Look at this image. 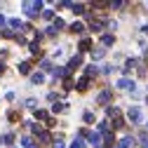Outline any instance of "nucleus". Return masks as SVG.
<instances>
[{
	"label": "nucleus",
	"mask_w": 148,
	"mask_h": 148,
	"mask_svg": "<svg viewBox=\"0 0 148 148\" xmlns=\"http://www.w3.org/2000/svg\"><path fill=\"white\" fill-rule=\"evenodd\" d=\"M40 10H42V3H24V12L28 16H35Z\"/></svg>",
	"instance_id": "1"
},
{
	"label": "nucleus",
	"mask_w": 148,
	"mask_h": 148,
	"mask_svg": "<svg viewBox=\"0 0 148 148\" xmlns=\"http://www.w3.org/2000/svg\"><path fill=\"white\" fill-rule=\"evenodd\" d=\"M127 115H129V120H132V122H139V120H141V110L134 106V108H129V113H127Z\"/></svg>",
	"instance_id": "2"
},
{
	"label": "nucleus",
	"mask_w": 148,
	"mask_h": 148,
	"mask_svg": "<svg viewBox=\"0 0 148 148\" xmlns=\"http://www.w3.org/2000/svg\"><path fill=\"white\" fill-rule=\"evenodd\" d=\"M118 87H120V89H132V87H134V82L129 80V78H120V82H118Z\"/></svg>",
	"instance_id": "3"
},
{
	"label": "nucleus",
	"mask_w": 148,
	"mask_h": 148,
	"mask_svg": "<svg viewBox=\"0 0 148 148\" xmlns=\"http://www.w3.org/2000/svg\"><path fill=\"white\" fill-rule=\"evenodd\" d=\"M132 146H134V139H132V136H125V139L118 143V148H132Z\"/></svg>",
	"instance_id": "4"
},
{
	"label": "nucleus",
	"mask_w": 148,
	"mask_h": 148,
	"mask_svg": "<svg viewBox=\"0 0 148 148\" xmlns=\"http://www.w3.org/2000/svg\"><path fill=\"white\" fill-rule=\"evenodd\" d=\"M99 141H101V136H99V134H89V143H94V146L99 148V146H101Z\"/></svg>",
	"instance_id": "5"
},
{
	"label": "nucleus",
	"mask_w": 148,
	"mask_h": 148,
	"mask_svg": "<svg viewBox=\"0 0 148 148\" xmlns=\"http://www.w3.org/2000/svg\"><path fill=\"white\" fill-rule=\"evenodd\" d=\"M106 113H108V118H118V115H120V110H118L115 106H110V108L106 110Z\"/></svg>",
	"instance_id": "6"
},
{
	"label": "nucleus",
	"mask_w": 148,
	"mask_h": 148,
	"mask_svg": "<svg viewBox=\"0 0 148 148\" xmlns=\"http://www.w3.org/2000/svg\"><path fill=\"white\" fill-rule=\"evenodd\" d=\"M71 31H73V33H82V31H85V26L78 21V24H73V26H71Z\"/></svg>",
	"instance_id": "7"
},
{
	"label": "nucleus",
	"mask_w": 148,
	"mask_h": 148,
	"mask_svg": "<svg viewBox=\"0 0 148 148\" xmlns=\"http://www.w3.org/2000/svg\"><path fill=\"white\" fill-rule=\"evenodd\" d=\"M106 101H110V94L108 92H101L99 94V103H106Z\"/></svg>",
	"instance_id": "8"
},
{
	"label": "nucleus",
	"mask_w": 148,
	"mask_h": 148,
	"mask_svg": "<svg viewBox=\"0 0 148 148\" xmlns=\"http://www.w3.org/2000/svg\"><path fill=\"white\" fill-rule=\"evenodd\" d=\"M31 80H33V82H35V85H40V82H42V80H45V75H42V73H35V75H33V78H31Z\"/></svg>",
	"instance_id": "9"
},
{
	"label": "nucleus",
	"mask_w": 148,
	"mask_h": 148,
	"mask_svg": "<svg viewBox=\"0 0 148 148\" xmlns=\"http://www.w3.org/2000/svg\"><path fill=\"white\" fill-rule=\"evenodd\" d=\"M71 148H85V141L82 139H75V141L71 143Z\"/></svg>",
	"instance_id": "10"
},
{
	"label": "nucleus",
	"mask_w": 148,
	"mask_h": 148,
	"mask_svg": "<svg viewBox=\"0 0 148 148\" xmlns=\"http://www.w3.org/2000/svg\"><path fill=\"white\" fill-rule=\"evenodd\" d=\"M19 71L24 73V75H26V73H31V64H26V61H24V64L19 66Z\"/></svg>",
	"instance_id": "11"
},
{
	"label": "nucleus",
	"mask_w": 148,
	"mask_h": 148,
	"mask_svg": "<svg viewBox=\"0 0 148 148\" xmlns=\"http://www.w3.org/2000/svg\"><path fill=\"white\" fill-rule=\"evenodd\" d=\"M101 42L108 47V45H113V35H103V38H101Z\"/></svg>",
	"instance_id": "12"
},
{
	"label": "nucleus",
	"mask_w": 148,
	"mask_h": 148,
	"mask_svg": "<svg viewBox=\"0 0 148 148\" xmlns=\"http://www.w3.org/2000/svg\"><path fill=\"white\" fill-rule=\"evenodd\" d=\"M64 108H66V103H54V106H52V110H54V113H61Z\"/></svg>",
	"instance_id": "13"
},
{
	"label": "nucleus",
	"mask_w": 148,
	"mask_h": 148,
	"mask_svg": "<svg viewBox=\"0 0 148 148\" xmlns=\"http://www.w3.org/2000/svg\"><path fill=\"white\" fill-rule=\"evenodd\" d=\"M87 85H89V80H87V78H82V80L78 82V89H87Z\"/></svg>",
	"instance_id": "14"
},
{
	"label": "nucleus",
	"mask_w": 148,
	"mask_h": 148,
	"mask_svg": "<svg viewBox=\"0 0 148 148\" xmlns=\"http://www.w3.org/2000/svg\"><path fill=\"white\" fill-rule=\"evenodd\" d=\"M10 26H12V28H21V21H19V19H10Z\"/></svg>",
	"instance_id": "15"
},
{
	"label": "nucleus",
	"mask_w": 148,
	"mask_h": 148,
	"mask_svg": "<svg viewBox=\"0 0 148 148\" xmlns=\"http://www.w3.org/2000/svg\"><path fill=\"white\" fill-rule=\"evenodd\" d=\"M103 54H106V49H103V47H101V49H94V59H101Z\"/></svg>",
	"instance_id": "16"
},
{
	"label": "nucleus",
	"mask_w": 148,
	"mask_h": 148,
	"mask_svg": "<svg viewBox=\"0 0 148 148\" xmlns=\"http://www.w3.org/2000/svg\"><path fill=\"white\" fill-rule=\"evenodd\" d=\"M89 47H92V42H89V40H82V42H80V49H82V52H85V49H89Z\"/></svg>",
	"instance_id": "17"
},
{
	"label": "nucleus",
	"mask_w": 148,
	"mask_h": 148,
	"mask_svg": "<svg viewBox=\"0 0 148 148\" xmlns=\"http://www.w3.org/2000/svg\"><path fill=\"white\" fill-rule=\"evenodd\" d=\"M42 16H45V19H54V12H52V10H47V12H42Z\"/></svg>",
	"instance_id": "18"
},
{
	"label": "nucleus",
	"mask_w": 148,
	"mask_h": 148,
	"mask_svg": "<svg viewBox=\"0 0 148 148\" xmlns=\"http://www.w3.org/2000/svg\"><path fill=\"white\" fill-rule=\"evenodd\" d=\"M82 118H85V122H94V115H92V113H85Z\"/></svg>",
	"instance_id": "19"
},
{
	"label": "nucleus",
	"mask_w": 148,
	"mask_h": 148,
	"mask_svg": "<svg viewBox=\"0 0 148 148\" xmlns=\"http://www.w3.org/2000/svg\"><path fill=\"white\" fill-rule=\"evenodd\" d=\"M42 71H52V64H49V61H47V59H45V61H42Z\"/></svg>",
	"instance_id": "20"
},
{
	"label": "nucleus",
	"mask_w": 148,
	"mask_h": 148,
	"mask_svg": "<svg viewBox=\"0 0 148 148\" xmlns=\"http://www.w3.org/2000/svg\"><path fill=\"white\" fill-rule=\"evenodd\" d=\"M97 73V66H87V75H94Z\"/></svg>",
	"instance_id": "21"
},
{
	"label": "nucleus",
	"mask_w": 148,
	"mask_h": 148,
	"mask_svg": "<svg viewBox=\"0 0 148 148\" xmlns=\"http://www.w3.org/2000/svg\"><path fill=\"white\" fill-rule=\"evenodd\" d=\"M54 148H64V143H61V141H57V143H54Z\"/></svg>",
	"instance_id": "22"
},
{
	"label": "nucleus",
	"mask_w": 148,
	"mask_h": 148,
	"mask_svg": "<svg viewBox=\"0 0 148 148\" xmlns=\"http://www.w3.org/2000/svg\"><path fill=\"white\" fill-rule=\"evenodd\" d=\"M0 26H5V16H0Z\"/></svg>",
	"instance_id": "23"
},
{
	"label": "nucleus",
	"mask_w": 148,
	"mask_h": 148,
	"mask_svg": "<svg viewBox=\"0 0 148 148\" xmlns=\"http://www.w3.org/2000/svg\"><path fill=\"white\" fill-rule=\"evenodd\" d=\"M28 148H33V146H28Z\"/></svg>",
	"instance_id": "24"
},
{
	"label": "nucleus",
	"mask_w": 148,
	"mask_h": 148,
	"mask_svg": "<svg viewBox=\"0 0 148 148\" xmlns=\"http://www.w3.org/2000/svg\"><path fill=\"white\" fill-rule=\"evenodd\" d=\"M146 148H148V143H146Z\"/></svg>",
	"instance_id": "25"
}]
</instances>
